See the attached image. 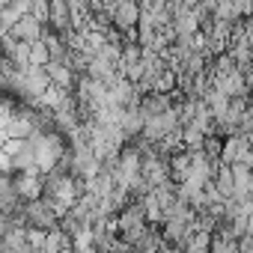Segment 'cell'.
Listing matches in <instances>:
<instances>
[{
	"label": "cell",
	"mask_w": 253,
	"mask_h": 253,
	"mask_svg": "<svg viewBox=\"0 0 253 253\" xmlns=\"http://www.w3.org/2000/svg\"><path fill=\"white\" fill-rule=\"evenodd\" d=\"M57 158H60V143H57V137H42V140L36 143V167H39V170H51V167L57 164Z\"/></svg>",
	"instance_id": "1"
},
{
	"label": "cell",
	"mask_w": 253,
	"mask_h": 253,
	"mask_svg": "<svg viewBox=\"0 0 253 253\" xmlns=\"http://www.w3.org/2000/svg\"><path fill=\"white\" fill-rule=\"evenodd\" d=\"M134 18H137L134 3H122V6L116 9V21H119V24H134Z\"/></svg>",
	"instance_id": "2"
}]
</instances>
